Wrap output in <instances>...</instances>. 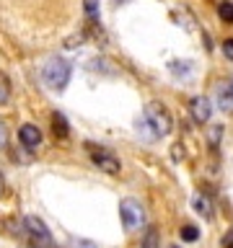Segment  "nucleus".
Returning <instances> with one entry per match:
<instances>
[{"label": "nucleus", "instance_id": "7ed1b4c3", "mask_svg": "<svg viewBox=\"0 0 233 248\" xmlns=\"http://www.w3.org/2000/svg\"><path fill=\"white\" fill-rule=\"evenodd\" d=\"M119 217L124 222V230H137L145 225V209L137 199H122L119 202Z\"/></svg>", "mask_w": 233, "mask_h": 248}, {"label": "nucleus", "instance_id": "423d86ee", "mask_svg": "<svg viewBox=\"0 0 233 248\" xmlns=\"http://www.w3.org/2000/svg\"><path fill=\"white\" fill-rule=\"evenodd\" d=\"M189 111H192V119H194V122L205 124L210 116H213V106H210V98H205V96H194V98L189 101Z\"/></svg>", "mask_w": 233, "mask_h": 248}, {"label": "nucleus", "instance_id": "f03ea898", "mask_svg": "<svg viewBox=\"0 0 233 248\" xmlns=\"http://www.w3.org/2000/svg\"><path fill=\"white\" fill-rule=\"evenodd\" d=\"M143 116L150 122V127L155 129V135H158V137H166L168 132H171V127H174L168 108L163 106V104H158V101H150V104L145 106V114Z\"/></svg>", "mask_w": 233, "mask_h": 248}, {"label": "nucleus", "instance_id": "412c9836", "mask_svg": "<svg viewBox=\"0 0 233 248\" xmlns=\"http://www.w3.org/2000/svg\"><path fill=\"white\" fill-rule=\"evenodd\" d=\"M223 54L228 60H233V39H225V42H223Z\"/></svg>", "mask_w": 233, "mask_h": 248}, {"label": "nucleus", "instance_id": "2eb2a0df", "mask_svg": "<svg viewBox=\"0 0 233 248\" xmlns=\"http://www.w3.org/2000/svg\"><path fill=\"white\" fill-rule=\"evenodd\" d=\"M197 238H200V230L194 228V225H182V240H186V243H194Z\"/></svg>", "mask_w": 233, "mask_h": 248}, {"label": "nucleus", "instance_id": "4468645a", "mask_svg": "<svg viewBox=\"0 0 233 248\" xmlns=\"http://www.w3.org/2000/svg\"><path fill=\"white\" fill-rule=\"evenodd\" d=\"M158 240H161L158 230L150 228V230L145 232V238H143V248H158Z\"/></svg>", "mask_w": 233, "mask_h": 248}, {"label": "nucleus", "instance_id": "f8f14e48", "mask_svg": "<svg viewBox=\"0 0 233 248\" xmlns=\"http://www.w3.org/2000/svg\"><path fill=\"white\" fill-rule=\"evenodd\" d=\"M217 16H220L225 23H233V3L231 0H223V3L217 5Z\"/></svg>", "mask_w": 233, "mask_h": 248}, {"label": "nucleus", "instance_id": "b1692460", "mask_svg": "<svg viewBox=\"0 0 233 248\" xmlns=\"http://www.w3.org/2000/svg\"><path fill=\"white\" fill-rule=\"evenodd\" d=\"M171 248H179V246H171Z\"/></svg>", "mask_w": 233, "mask_h": 248}, {"label": "nucleus", "instance_id": "393cba45", "mask_svg": "<svg viewBox=\"0 0 233 248\" xmlns=\"http://www.w3.org/2000/svg\"><path fill=\"white\" fill-rule=\"evenodd\" d=\"M231 88H233V80H231Z\"/></svg>", "mask_w": 233, "mask_h": 248}, {"label": "nucleus", "instance_id": "6ab92c4d", "mask_svg": "<svg viewBox=\"0 0 233 248\" xmlns=\"http://www.w3.org/2000/svg\"><path fill=\"white\" fill-rule=\"evenodd\" d=\"M73 246H75V248H96V243H93V240H85V238H75Z\"/></svg>", "mask_w": 233, "mask_h": 248}, {"label": "nucleus", "instance_id": "5701e85b", "mask_svg": "<svg viewBox=\"0 0 233 248\" xmlns=\"http://www.w3.org/2000/svg\"><path fill=\"white\" fill-rule=\"evenodd\" d=\"M3 191H5V178H3V173H0V197H3Z\"/></svg>", "mask_w": 233, "mask_h": 248}, {"label": "nucleus", "instance_id": "9b49d317", "mask_svg": "<svg viewBox=\"0 0 233 248\" xmlns=\"http://www.w3.org/2000/svg\"><path fill=\"white\" fill-rule=\"evenodd\" d=\"M52 129H54V135H57L60 140H65L70 135V127H67V122H65L62 114H52Z\"/></svg>", "mask_w": 233, "mask_h": 248}, {"label": "nucleus", "instance_id": "6e6552de", "mask_svg": "<svg viewBox=\"0 0 233 248\" xmlns=\"http://www.w3.org/2000/svg\"><path fill=\"white\" fill-rule=\"evenodd\" d=\"M215 98H217V108L225 114H231L233 111V88H231V83H220L215 88Z\"/></svg>", "mask_w": 233, "mask_h": 248}, {"label": "nucleus", "instance_id": "4be33fe9", "mask_svg": "<svg viewBox=\"0 0 233 248\" xmlns=\"http://www.w3.org/2000/svg\"><path fill=\"white\" fill-rule=\"evenodd\" d=\"M5 140H8V129H5V124L0 122V147L5 145Z\"/></svg>", "mask_w": 233, "mask_h": 248}, {"label": "nucleus", "instance_id": "20e7f679", "mask_svg": "<svg viewBox=\"0 0 233 248\" xmlns=\"http://www.w3.org/2000/svg\"><path fill=\"white\" fill-rule=\"evenodd\" d=\"M88 153H91V160H93V166L101 168L104 173L109 176H116L119 173V160H116V155H112L109 150H104V147H96V145H88Z\"/></svg>", "mask_w": 233, "mask_h": 248}, {"label": "nucleus", "instance_id": "aec40b11", "mask_svg": "<svg viewBox=\"0 0 233 248\" xmlns=\"http://www.w3.org/2000/svg\"><path fill=\"white\" fill-rule=\"evenodd\" d=\"M171 155H174L176 163H182L184 160V147L182 145H174V147H171Z\"/></svg>", "mask_w": 233, "mask_h": 248}, {"label": "nucleus", "instance_id": "a211bd4d", "mask_svg": "<svg viewBox=\"0 0 233 248\" xmlns=\"http://www.w3.org/2000/svg\"><path fill=\"white\" fill-rule=\"evenodd\" d=\"M217 137H223V127H213V129H210V145H217V142H220Z\"/></svg>", "mask_w": 233, "mask_h": 248}, {"label": "nucleus", "instance_id": "ddd939ff", "mask_svg": "<svg viewBox=\"0 0 233 248\" xmlns=\"http://www.w3.org/2000/svg\"><path fill=\"white\" fill-rule=\"evenodd\" d=\"M11 101V80L0 73V104H8Z\"/></svg>", "mask_w": 233, "mask_h": 248}, {"label": "nucleus", "instance_id": "f3484780", "mask_svg": "<svg viewBox=\"0 0 233 248\" xmlns=\"http://www.w3.org/2000/svg\"><path fill=\"white\" fill-rule=\"evenodd\" d=\"M171 73L174 75H189L192 73V62H171Z\"/></svg>", "mask_w": 233, "mask_h": 248}, {"label": "nucleus", "instance_id": "9d476101", "mask_svg": "<svg viewBox=\"0 0 233 248\" xmlns=\"http://www.w3.org/2000/svg\"><path fill=\"white\" fill-rule=\"evenodd\" d=\"M135 132L140 135V140H143V142H155V140H158L155 129L150 127V122H148L145 116H137V119H135Z\"/></svg>", "mask_w": 233, "mask_h": 248}, {"label": "nucleus", "instance_id": "1a4fd4ad", "mask_svg": "<svg viewBox=\"0 0 233 248\" xmlns=\"http://www.w3.org/2000/svg\"><path fill=\"white\" fill-rule=\"evenodd\" d=\"M192 207H194V212H197V215H202L207 222L215 217V212H213V202H210V197H207V194H200V191L194 194V197H192Z\"/></svg>", "mask_w": 233, "mask_h": 248}, {"label": "nucleus", "instance_id": "0eeeda50", "mask_svg": "<svg viewBox=\"0 0 233 248\" xmlns=\"http://www.w3.org/2000/svg\"><path fill=\"white\" fill-rule=\"evenodd\" d=\"M18 140L26 150H36V147L42 145V129H39L36 124H23L18 129Z\"/></svg>", "mask_w": 233, "mask_h": 248}, {"label": "nucleus", "instance_id": "a878e982", "mask_svg": "<svg viewBox=\"0 0 233 248\" xmlns=\"http://www.w3.org/2000/svg\"><path fill=\"white\" fill-rule=\"evenodd\" d=\"M119 3H122V0H119Z\"/></svg>", "mask_w": 233, "mask_h": 248}, {"label": "nucleus", "instance_id": "f257e3e1", "mask_svg": "<svg viewBox=\"0 0 233 248\" xmlns=\"http://www.w3.org/2000/svg\"><path fill=\"white\" fill-rule=\"evenodd\" d=\"M70 73H73V67H70L67 60L50 57V60L44 62V67H42V80L47 83V88L62 91V88L70 83Z\"/></svg>", "mask_w": 233, "mask_h": 248}, {"label": "nucleus", "instance_id": "39448f33", "mask_svg": "<svg viewBox=\"0 0 233 248\" xmlns=\"http://www.w3.org/2000/svg\"><path fill=\"white\" fill-rule=\"evenodd\" d=\"M23 228H26V232H29V238L34 240L36 246H50L52 243V235H50V230H47V225L39 220V217H34V215H29L26 220H23Z\"/></svg>", "mask_w": 233, "mask_h": 248}, {"label": "nucleus", "instance_id": "dca6fc26", "mask_svg": "<svg viewBox=\"0 0 233 248\" xmlns=\"http://www.w3.org/2000/svg\"><path fill=\"white\" fill-rule=\"evenodd\" d=\"M83 5H85V16L91 21H99V0H83Z\"/></svg>", "mask_w": 233, "mask_h": 248}]
</instances>
